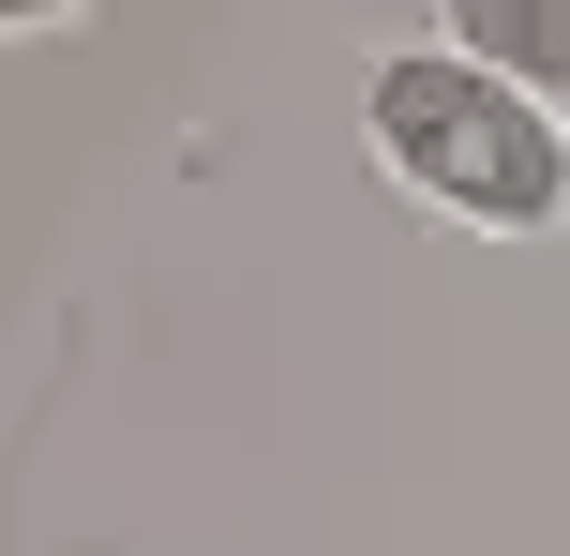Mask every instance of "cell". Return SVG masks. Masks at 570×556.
<instances>
[{
	"label": "cell",
	"instance_id": "cell-2",
	"mask_svg": "<svg viewBox=\"0 0 570 556\" xmlns=\"http://www.w3.org/2000/svg\"><path fill=\"white\" fill-rule=\"evenodd\" d=\"M435 46H465L481 76H511L541 120H570V0H435Z\"/></svg>",
	"mask_w": 570,
	"mask_h": 556
},
{
	"label": "cell",
	"instance_id": "cell-1",
	"mask_svg": "<svg viewBox=\"0 0 570 556\" xmlns=\"http://www.w3.org/2000/svg\"><path fill=\"white\" fill-rule=\"evenodd\" d=\"M361 136H375V166H391L435 226H465V241H541V226H570V120H541L511 76H481V60L435 46V30L375 46Z\"/></svg>",
	"mask_w": 570,
	"mask_h": 556
}]
</instances>
